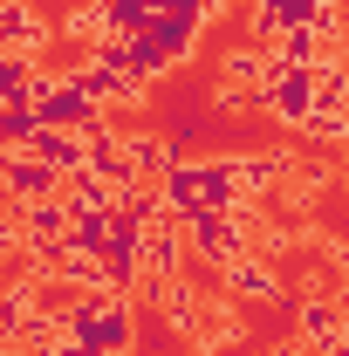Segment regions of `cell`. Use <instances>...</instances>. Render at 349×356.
Segmentation results:
<instances>
[{"label":"cell","instance_id":"obj_4","mask_svg":"<svg viewBox=\"0 0 349 356\" xmlns=\"http://www.w3.org/2000/svg\"><path fill=\"white\" fill-rule=\"evenodd\" d=\"M233 165H240V192H247V199H274V192L295 178V158H288V151H240Z\"/></svg>","mask_w":349,"mask_h":356},{"label":"cell","instance_id":"obj_6","mask_svg":"<svg viewBox=\"0 0 349 356\" xmlns=\"http://www.w3.org/2000/svg\"><path fill=\"white\" fill-rule=\"evenodd\" d=\"M219 281H226V295H240V302H274L281 295V281H274V267L261 254H240L233 267H219Z\"/></svg>","mask_w":349,"mask_h":356},{"label":"cell","instance_id":"obj_2","mask_svg":"<svg viewBox=\"0 0 349 356\" xmlns=\"http://www.w3.org/2000/svg\"><path fill=\"white\" fill-rule=\"evenodd\" d=\"M0 172H7V199H14V206L62 199V172H55V165H42L35 151H0Z\"/></svg>","mask_w":349,"mask_h":356},{"label":"cell","instance_id":"obj_3","mask_svg":"<svg viewBox=\"0 0 349 356\" xmlns=\"http://www.w3.org/2000/svg\"><path fill=\"white\" fill-rule=\"evenodd\" d=\"M343 336H349L343 295H308V302H302V343L315 356H343Z\"/></svg>","mask_w":349,"mask_h":356},{"label":"cell","instance_id":"obj_1","mask_svg":"<svg viewBox=\"0 0 349 356\" xmlns=\"http://www.w3.org/2000/svg\"><path fill=\"white\" fill-rule=\"evenodd\" d=\"M69 336L89 343V350H103V356H131V343H137V302L131 295H83V302L69 309Z\"/></svg>","mask_w":349,"mask_h":356},{"label":"cell","instance_id":"obj_5","mask_svg":"<svg viewBox=\"0 0 349 356\" xmlns=\"http://www.w3.org/2000/svg\"><path fill=\"white\" fill-rule=\"evenodd\" d=\"M28 151H35L42 165H55L62 178L89 172V137H83V131H55V124H42V131L28 137Z\"/></svg>","mask_w":349,"mask_h":356},{"label":"cell","instance_id":"obj_7","mask_svg":"<svg viewBox=\"0 0 349 356\" xmlns=\"http://www.w3.org/2000/svg\"><path fill=\"white\" fill-rule=\"evenodd\" d=\"M343 192H349V165H343Z\"/></svg>","mask_w":349,"mask_h":356}]
</instances>
